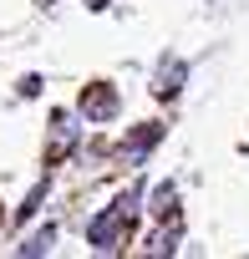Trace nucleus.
<instances>
[{"mask_svg": "<svg viewBox=\"0 0 249 259\" xmlns=\"http://www.w3.org/2000/svg\"><path fill=\"white\" fill-rule=\"evenodd\" d=\"M138 203H143V188H128L112 208H102L92 224H87V239L107 254V249H117V239H122V229H133V219H138Z\"/></svg>", "mask_w": 249, "mask_h": 259, "instance_id": "obj_1", "label": "nucleus"}, {"mask_svg": "<svg viewBox=\"0 0 249 259\" xmlns=\"http://www.w3.org/2000/svg\"><path fill=\"white\" fill-rule=\"evenodd\" d=\"M81 117L87 122H112L117 117V87L112 81H87V92H81Z\"/></svg>", "mask_w": 249, "mask_h": 259, "instance_id": "obj_2", "label": "nucleus"}, {"mask_svg": "<svg viewBox=\"0 0 249 259\" xmlns=\"http://www.w3.org/2000/svg\"><path fill=\"white\" fill-rule=\"evenodd\" d=\"M76 133H81V122H76L71 112H51V143H46V158L61 163V158L76 148Z\"/></svg>", "mask_w": 249, "mask_h": 259, "instance_id": "obj_3", "label": "nucleus"}, {"mask_svg": "<svg viewBox=\"0 0 249 259\" xmlns=\"http://www.w3.org/2000/svg\"><path fill=\"white\" fill-rule=\"evenodd\" d=\"M183 76H188L183 56H163V61L153 66V92H158V97H178V92H183Z\"/></svg>", "mask_w": 249, "mask_h": 259, "instance_id": "obj_4", "label": "nucleus"}, {"mask_svg": "<svg viewBox=\"0 0 249 259\" xmlns=\"http://www.w3.org/2000/svg\"><path fill=\"white\" fill-rule=\"evenodd\" d=\"M163 138V122H148V127H138V133L128 138V148H122V153H128V163H143L148 158V148Z\"/></svg>", "mask_w": 249, "mask_h": 259, "instance_id": "obj_5", "label": "nucleus"}, {"mask_svg": "<svg viewBox=\"0 0 249 259\" xmlns=\"http://www.w3.org/2000/svg\"><path fill=\"white\" fill-rule=\"evenodd\" d=\"M148 208H153L158 219H168V213L178 208V188H173V183H158V188H153V203H148Z\"/></svg>", "mask_w": 249, "mask_h": 259, "instance_id": "obj_6", "label": "nucleus"}, {"mask_svg": "<svg viewBox=\"0 0 249 259\" xmlns=\"http://www.w3.org/2000/svg\"><path fill=\"white\" fill-rule=\"evenodd\" d=\"M51 239H56V229L46 224V229H41V234H31V239H26L16 254H21V259H36V254H46V249H51Z\"/></svg>", "mask_w": 249, "mask_h": 259, "instance_id": "obj_7", "label": "nucleus"}, {"mask_svg": "<svg viewBox=\"0 0 249 259\" xmlns=\"http://www.w3.org/2000/svg\"><path fill=\"white\" fill-rule=\"evenodd\" d=\"M41 198H46V183H36V188H31V198L21 203V219H31V213L41 208Z\"/></svg>", "mask_w": 249, "mask_h": 259, "instance_id": "obj_8", "label": "nucleus"}, {"mask_svg": "<svg viewBox=\"0 0 249 259\" xmlns=\"http://www.w3.org/2000/svg\"><path fill=\"white\" fill-rule=\"evenodd\" d=\"M41 92V76H21V97H36Z\"/></svg>", "mask_w": 249, "mask_h": 259, "instance_id": "obj_9", "label": "nucleus"}, {"mask_svg": "<svg viewBox=\"0 0 249 259\" xmlns=\"http://www.w3.org/2000/svg\"><path fill=\"white\" fill-rule=\"evenodd\" d=\"M87 6H92V11H107V0H87Z\"/></svg>", "mask_w": 249, "mask_h": 259, "instance_id": "obj_10", "label": "nucleus"}, {"mask_svg": "<svg viewBox=\"0 0 249 259\" xmlns=\"http://www.w3.org/2000/svg\"><path fill=\"white\" fill-rule=\"evenodd\" d=\"M41 6H51V0H41Z\"/></svg>", "mask_w": 249, "mask_h": 259, "instance_id": "obj_11", "label": "nucleus"}]
</instances>
